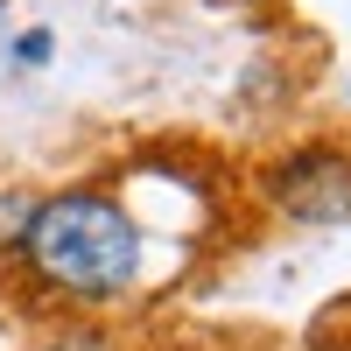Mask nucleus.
I'll return each instance as SVG.
<instances>
[{
	"instance_id": "1",
	"label": "nucleus",
	"mask_w": 351,
	"mask_h": 351,
	"mask_svg": "<svg viewBox=\"0 0 351 351\" xmlns=\"http://www.w3.org/2000/svg\"><path fill=\"white\" fill-rule=\"evenodd\" d=\"M169 211H218V183L204 169H127L77 176L43 190L21 239L0 253V295L28 324H120L155 295L162 246L176 267L211 225H169Z\"/></svg>"
},
{
	"instance_id": "2",
	"label": "nucleus",
	"mask_w": 351,
	"mask_h": 351,
	"mask_svg": "<svg viewBox=\"0 0 351 351\" xmlns=\"http://www.w3.org/2000/svg\"><path fill=\"white\" fill-rule=\"evenodd\" d=\"M246 197L281 225H309V232L351 225V127H316L267 148L246 169Z\"/></svg>"
},
{
	"instance_id": "3",
	"label": "nucleus",
	"mask_w": 351,
	"mask_h": 351,
	"mask_svg": "<svg viewBox=\"0 0 351 351\" xmlns=\"http://www.w3.org/2000/svg\"><path fill=\"white\" fill-rule=\"evenodd\" d=\"M21 351H141V337L120 324H36Z\"/></svg>"
},
{
	"instance_id": "4",
	"label": "nucleus",
	"mask_w": 351,
	"mask_h": 351,
	"mask_svg": "<svg viewBox=\"0 0 351 351\" xmlns=\"http://www.w3.org/2000/svg\"><path fill=\"white\" fill-rule=\"evenodd\" d=\"M36 204H43V183H28V176H0V253L21 239V225H28Z\"/></svg>"
},
{
	"instance_id": "5",
	"label": "nucleus",
	"mask_w": 351,
	"mask_h": 351,
	"mask_svg": "<svg viewBox=\"0 0 351 351\" xmlns=\"http://www.w3.org/2000/svg\"><path fill=\"white\" fill-rule=\"evenodd\" d=\"M8 56H14V71H43L56 56V36L49 28H21V36H8Z\"/></svg>"
},
{
	"instance_id": "6",
	"label": "nucleus",
	"mask_w": 351,
	"mask_h": 351,
	"mask_svg": "<svg viewBox=\"0 0 351 351\" xmlns=\"http://www.w3.org/2000/svg\"><path fill=\"white\" fill-rule=\"evenodd\" d=\"M211 8H246V14H267V8H281V0H211Z\"/></svg>"
},
{
	"instance_id": "7",
	"label": "nucleus",
	"mask_w": 351,
	"mask_h": 351,
	"mask_svg": "<svg viewBox=\"0 0 351 351\" xmlns=\"http://www.w3.org/2000/svg\"><path fill=\"white\" fill-rule=\"evenodd\" d=\"M0 14H8V0H0Z\"/></svg>"
},
{
	"instance_id": "8",
	"label": "nucleus",
	"mask_w": 351,
	"mask_h": 351,
	"mask_svg": "<svg viewBox=\"0 0 351 351\" xmlns=\"http://www.w3.org/2000/svg\"><path fill=\"white\" fill-rule=\"evenodd\" d=\"M344 99H351V84H344Z\"/></svg>"
}]
</instances>
